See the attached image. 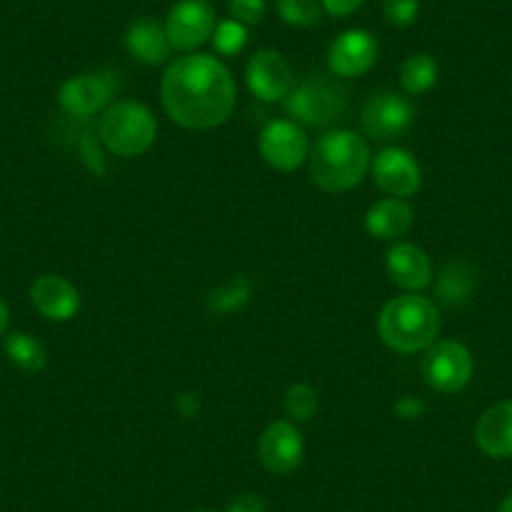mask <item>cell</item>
<instances>
[{
    "label": "cell",
    "instance_id": "3957f363",
    "mask_svg": "<svg viewBox=\"0 0 512 512\" xmlns=\"http://www.w3.org/2000/svg\"><path fill=\"white\" fill-rule=\"evenodd\" d=\"M440 334V312L432 299L402 294L384 304L379 314V337L390 349L417 354L430 349Z\"/></svg>",
    "mask_w": 512,
    "mask_h": 512
},
{
    "label": "cell",
    "instance_id": "4316f807",
    "mask_svg": "<svg viewBox=\"0 0 512 512\" xmlns=\"http://www.w3.org/2000/svg\"><path fill=\"white\" fill-rule=\"evenodd\" d=\"M382 13L395 28H407L420 16V0H382Z\"/></svg>",
    "mask_w": 512,
    "mask_h": 512
},
{
    "label": "cell",
    "instance_id": "f546056e",
    "mask_svg": "<svg viewBox=\"0 0 512 512\" xmlns=\"http://www.w3.org/2000/svg\"><path fill=\"white\" fill-rule=\"evenodd\" d=\"M319 3H322V11H327L329 16L347 18L362 8L364 0H319Z\"/></svg>",
    "mask_w": 512,
    "mask_h": 512
},
{
    "label": "cell",
    "instance_id": "9c48e42d",
    "mask_svg": "<svg viewBox=\"0 0 512 512\" xmlns=\"http://www.w3.org/2000/svg\"><path fill=\"white\" fill-rule=\"evenodd\" d=\"M246 83H249V91L259 101H282L294 88L292 66H289L287 58L279 51L262 48V51H256L249 58V63H246Z\"/></svg>",
    "mask_w": 512,
    "mask_h": 512
},
{
    "label": "cell",
    "instance_id": "ac0fdd59",
    "mask_svg": "<svg viewBox=\"0 0 512 512\" xmlns=\"http://www.w3.org/2000/svg\"><path fill=\"white\" fill-rule=\"evenodd\" d=\"M387 274L397 287L407 292H420L432 282V262L425 249L417 244H395L387 254Z\"/></svg>",
    "mask_w": 512,
    "mask_h": 512
},
{
    "label": "cell",
    "instance_id": "30bf717a",
    "mask_svg": "<svg viewBox=\"0 0 512 512\" xmlns=\"http://www.w3.org/2000/svg\"><path fill=\"white\" fill-rule=\"evenodd\" d=\"M116 78L111 73H81L68 78L58 91V103L73 118H86L111 106Z\"/></svg>",
    "mask_w": 512,
    "mask_h": 512
},
{
    "label": "cell",
    "instance_id": "8992f818",
    "mask_svg": "<svg viewBox=\"0 0 512 512\" xmlns=\"http://www.w3.org/2000/svg\"><path fill=\"white\" fill-rule=\"evenodd\" d=\"M472 369L475 364L470 349L452 339L435 342L422 359V377L427 387L442 395H457L465 390L472 379Z\"/></svg>",
    "mask_w": 512,
    "mask_h": 512
},
{
    "label": "cell",
    "instance_id": "5b68a950",
    "mask_svg": "<svg viewBox=\"0 0 512 512\" xmlns=\"http://www.w3.org/2000/svg\"><path fill=\"white\" fill-rule=\"evenodd\" d=\"M284 106L294 121L307 126H327L342 116L347 106V91L327 76H309L289 91Z\"/></svg>",
    "mask_w": 512,
    "mask_h": 512
},
{
    "label": "cell",
    "instance_id": "1f68e13d",
    "mask_svg": "<svg viewBox=\"0 0 512 512\" xmlns=\"http://www.w3.org/2000/svg\"><path fill=\"white\" fill-rule=\"evenodd\" d=\"M6 329H8V307L6 302L0 299V337L6 334Z\"/></svg>",
    "mask_w": 512,
    "mask_h": 512
},
{
    "label": "cell",
    "instance_id": "e0dca14e",
    "mask_svg": "<svg viewBox=\"0 0 512 512\" xmlns=\"http://www.w3.org/2000/svg\"><path fill=\"white\" fill-rule=\"evenodd\" d=\"M123 46H126L128 56L144 66H161L169 61V53L174 51L169 36H166V26L156 18H136L128 26Z\"/></svg>",
    "mask_w": 512,
    "mask_h": 512
},
{
    "label": "cell",
    "instance_id": "277c9868",
    "mask_svg": "<svg viewBox=\"0 0 512 512\" xmlns=\"http://www.w3.org/2000/svg\"><path fill=\"white\" fill-rule=\"evenodd\" d=\"M156 118L144 103L118 101L106 108L98 126V136L111 154L131 159L141 156L154 146L156 141Z\"/></svg>",
    "mask_w": 512,
    "mask_h": 512
},
{
    "label": "cell",
    "instance_id": "f1b7e54d",
    "mask_svg": "<svg viewBox=\"0 0 512 512\" xmlns=\"http://www.w3.org/2000/svg\"><path fill=\"white\" fill-rule=\"evenodd\" d=\"M226 512H267V502H264V497L254 495V492H244V495H236L229 502Z\"/></svg>",
    "mask_w": 512,
    "mask_h": 512
},
{
    "label": "cell",
    "instance_id": "8fae6325",
    "mask_svg": "<svg viewBox=\"0 0 512 512\" xmlns=\"http://www.w3.org/2000/svg\"><path fill=\"white\" fill-rule=\"evenodd\" d=\"M377 58V38L369 31H362V28H352V31H344L342 36L334 38L327 53L329 71L339 78L364 76L367 71H372Z\"/></svg>",
    "mask_w": 512,
    "mask_h": 512
},
{
    "label": "cell",
    "instance_id": "7a4b0ae2",
    "mask_svg": "<svg viewBox=\"0 0 512 512\" xmlns=\"http://www.w3.org/2000/svg\"><path fill=\"white\" fill-rule=\"evenodd\" d=\"M369 169V149L354 131H327L309 154V176L327 194L354 189Z\"/></svg>",
    "mask_w": 512,
    "mask_h": 512
},
{
    "label": "cell",
    "instance_id": "52a82bcc",
    "mask_svg": "<svg viewBox=\"0 0 512 512\" xmlns=\"http://www.w3.org/2000/svg\"><path fill=\"white\" fill-rule=\"evenodd\" d=\"M164 26L171 48L191 53L214 36L216 13L209 0H179L166 16Z\"/></svg>",
    "mask_w": 512,
    "mask_h": 512
},
{
    "label": "cell",
    "instance_id": "6da1fadb",
    "mask_svg": "<svg viewBox=\"0 0 512 512\" xmlns=\"http://www.w3.org/2000/svg\"><path fill=\"white\" fill-rule=\"evenodd\" d=\"M161 101L174 123L189 131H209L234 111L236 83L219 58L189 53L166 68Z\"/></svg>",
    "mask_w": 512,
    "mask_h": 512
},
{
    "label": "cell",
    "instance_id": "836d02e7",
    "mask_svg": "<svg viewBox=\"0 0 512 512\" xmlns=\"http://www.w3.org/2000/svg\"><path fill=\"white\" fill-rule=\"evenodd\" d=\"M201 512H209V510H201Z\"/></svg>",
    "mask_w": 512,
    "mask_h": 512
},
{
    "label": "cell",
    "instance_id": "d4e9b609",
    "mask_svg": "<svg viewBox=\"0 0 512 512\" xmlns=\"http://www.w3.org/2000/svg\"><path fill=\"white\" fill-rule=\"evenodd\" d=\"M211 41H214L216 53H221V56H239L244 51L246 41H249V31H246L244 23L226 18V21L216 23Z\"/></svg>",
    "mask_w": 512,
    "mask_h": 512
},
{
    "label": "cell",
    "instance_id": "484cf974",
    "mask_svg": "<svg viewBox=\"0 0 512 512\" xmlns=\"http://www.w3.org/2000/svg\"><path fill=\"white\" fill-rule=\"evenodd\" d=\"M284 407H287V415L297 422L312 420L314 412L319 407L317 392L309 387V384H292L284 397Z\"/></svg>",
    "mask_w": 512,
    "mask_h": 512
},
{
    "label": "cell",
    "instance_id": "ba28073f",
    "mask_svg": "<svg viewBox=\"0 0 512 512\" xmlns=\"http://www.w3.org/2000/svg\"><path fill=\"white\" fill-rule=\"evenodd\" d=\"M259 154L272 169L294 171L309 154V141L297 121H269L259 134Z\"/></svg>",
    "mask_w": 512,
    "mask_h": 512
},
{
    "label": "cell",
    "instance_id": "9a60e30c",
    "mask_svg": "<svg viewBox=\"0 0 512 512\" xmlns=\"http://www.w3.org/2000/svg\"><path fill=\"white\" fill-rule=\"evenodd\" d=\"M31 302L41 312V317L51 319V322H68L76 317L78 307H81L76 287L58 274H43L33 282Z\"/></svg>",
    "mask_w": 512,
    "mask_h": 512
},
{
    "label": "cell",
    "instance_id": "cb8c5ba5",
    "mask_svg": "<svg viewBox=\"0 0 512 512\" xmlns=\"http://www.w3.org/2000/svg\"><path fill=\"white\" fill-rule=\"evenodd\" d=\"M277 13L287 26L312 28L322 18V3L319 0H277Z\"/></svg>",
    "mask_w": 512,
    "mask_h": 512
},
{
    "label": "cell",
    "instance_id": "83f0119b",
    "mask_svg": "<svg viewBox=\"0 0 512 512\" xmlns=\"http://www.w3.org/2000/svg\"><path fill=\"white\" fill-rule=\"evenodd\" d=\"M229 16L246 28L256 26L267 16V0H229Z\"/></svg>",
    "mask_w": 512,
    "mask_h": 512
},
{
    "label": "cell",
    "instance_id": "d6986e66",
    "mask_svg": "<svg viewBox=\"0 0 512 512\" xmlns=\"http://www.w3.org/2000/svg\"><path fill=\"white\" fill-rule=\"evenodd\" d=\"M367 231L374 239H400L412 226V206L405 199H382L367 211Z\"/></svg>",
    "mask_w": 512,
    "mask_h": 512
},
{
    "label": "cell",
    "instance_id": "4dcf8cb0",
    "mask_svg": "<svg viewBox=\"0 0 512 512\" xmlns=\"http://www.w3.org/2000/svg\"><path fill=\"white\" fill-rule=\"evenodd\" d=\"M395 412L402 420H417L425 412V402L417 400V397H402V400H397Z\"/></svg>",
    "mask_w": 512,
    "mask_h": 512
},
{
    "label": "cell",
    "instance_id": "5bb4252c",
    "mask_svg": "<svg viewBox=\"0 0 512 512\" xmlns=\"http://www.w3.org/2000/svg\"><path fill=\"white\" fill-rule=\"evenodd\" d=\"M304 440L292 422H272L259 437V460L272 475H289L302 465Z\"/></svg>",
    "mask_w": 512,
    "mask_h": 512
},
{
    "label": "cell",
    "instance_id": "2e32d148",
    "mask_svg": "<svg viewBox=\"0 0 512 512\" xmlns=\"http://www.w3.org/2000/svg\"><path fill=\"white\" fill-rule=\"evenodd\" d=\"M475 442L492 460L512 457V400L495 402L482 412L475 427Z\"/></svg>",
    "mask_w": 512,
    "mask_h": 512
},
{
    "label": "cell",
    "instance_id": "44dd1931",
    "mask_svg": "<svg viewBox=\"0 0 512 512\" xmlns=\"http://www.w3.org/2000/svg\"><path fill=\"white\" fill-rule=\"evenodd\" d=\"M3 352L11 359V364H16L26 374H36L46 367V349L33 334L11 332L3 342Z\"/></svg>",
    "mask_w": 512,
    "mask_h": 512
},
{
    "label": "cell",
    "instance_id": "603a6c76",
    "mask_svg": "<svg viewBox=\"0 0 512 512\" xmlns=\"http://www.w3.org/2000/svg\"><path fill=\"white\" fill-rule=\"evenodd\" d=\"M251 297V282L244 277H236L231 282L221 284L209 294V309L214 314H231L239 312Z\"/></svg>",
    "mask_w": 512,
    "mask_h": 512
},
{
    "label": "cell",
    "instance_id": "7c38bea8",
    "mask_svg": "<svg viewBox=\"0 0 512 512\" xmlns=\"http://www.w3.org/2000/svg\"><path fill=\"white\" fill-rule=\"evenodd\" d=\"M372 176L374 184L395 199H407L417 194L422 186V169L417 159L410 151L397 149V146L379 151L372 164Z\"/></svg>",
    "mask_w": 512,
    "mask_h": 512
},
{
    "label": "cell",
    "instance_id": "4fadbf2b",
    "mask_svg": "<svg viewBox=\"0 0 512 512\" xmlns=\"http://www.w3.org/2000/svg\"><path fill=\"white\" fill-rule=\"evenodd\" d=\"M412 123V106L397 93H374L362 111V126L369 139L392 141L402 136Z\"/></svg>",
    "mask_w": 512,
    "mask_h": 512
},
{
    "label": "cell",
    "instance_id": "d6a6232c",
    "mask_svg": "<svg viewBox=\"0 0 512 512\" xmlns=\"http://www.w3.org/2000/svg\"><path fill=\"white\" fill-rule=\"evenodd\" d=\"M497 512H512V492H507L505 497H502L500 507H497Z\"/></svg>",
    "mask_w": 512,
    "mask_h": 512
},
{
    "label": "cell",
    "instance_id": "ffe728a7",
    "mask_svg": "<svg viewBox=\"0 0 512 512\" xmlns=\"http://www.w3.org/2000/svg\"><path fill=\"white\" fill-rule=\"evenodd\" d=\"M477 287V269L467 262H452L440 272L435 284L437 302L447 307H460L472 297Z\"/></svg>",
    "mask_w": 512,
    "mask_h": 512
},
{
    "label": "cell",
    "instance_id": "7402d4cb",
    "mask_svg": "<svg viewBox=\"0 0 512 512\" xmlns=\"http://www.w3.org/2000/svg\"><path fill=\"white\" fill-rule=\"evenodd\" d=\"M400 83L407 93H412V96H420V93L430 91L437 83L435 58L427 56V53H417V56L407 58V61L402 63Z\"/></svg>",
    "mask_w": 512,
    "mask_h": 512
}]
</instances>
